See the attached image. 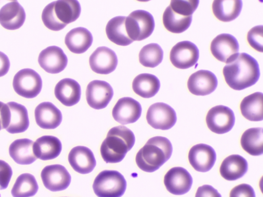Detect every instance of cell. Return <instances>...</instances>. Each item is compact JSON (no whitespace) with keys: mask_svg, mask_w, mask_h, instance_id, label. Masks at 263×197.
I'll use <instances>...</instances> for the list:
<instances>
[{"mask_svg":"<svg viewBox=\"0 0 263 197\" xmlns=\"http://www.w3.org/2000/svg\"><path fill=\"white\" fill-rule=\"evenodd\" d=\"M226 83L233 89L241 90L254 85L260 76L257 61L246 53L237 54L223 68Z\"/></svg>","mask_w":263,"mask_h":197,"instance_id":"cell-1","label":"cell"},{"mask_svg":"<svg viewBox=\"0 0 263 197\" xmlns=\"http://www.w3.org/2000/svg\"><path fill=\"white\" fill-rule=\"evenodd\" d=\"M173 147L165 137L156 136L149 139L136 156L138 167L146 172L158 170L171 157Z\"/></svg>","mask_w":263,"mask_h":197,"instance_id":"cell-2","label":"cell"},{"mask_svg":"<svg viewBox=\"0 0 263 197\" xmlns=\"http://www.w3.org/2000/svg\"><path fill=\"white\" fill-rule=\"evenodd\" d=\"M135 143V137L131 130L124 126L111 128L103 141L100 153L106 163H117L124 158Z\"/></svg>","mask_w":263,"mask_h":197,"instance_id":"cell-3","label":"cell"},{"mask_svg":"<svg viewBox=\"0 0 263 197\" xmlns=\"http://www.w3.org/2000/svg\"><path fill=\"white\" fill-rule=\"evenodd\" d=\"M81 13L77 0H59L48 4L43 9L42 19L44 25L52 31H59L76 21Z\"/></svg>","mask_w":263,"mask_h":197,"instance_id":"cell-4","label":"cell"},{"mask_svg":"<svg viewBox=\"0 0 263 197\" xmlns=\"http://www.w3.org/2000/svg\"><path fill=\"white\" fill-rule=\"evenodd\" d=\"M92 188L98 197H121L125 191L126 182L119 171L105 170L97 175Z\"/></svg>","mask_w":263,"mask_h":197,"instance_id":"cell-5","label":"cell"},{"mask_svg":"<svg viewBox=\"0 0 263 197\" xmlns=\"http://www.w3.org/2000/svg\"><path fill=\"white\" fill-rule=\"evenodd\" d=\"M125 26L129 38L133 41H140L152 34L155 28V21L149 12L137 10L126 17Z\"/></svg>","mask_w":263,"mask_h":197,"instance_id":"cell-6","label":"cell"},{"mask_svg":"<svg viewBox=\"0 0 263 197\" xmlns=\"http://www.w3.org/2000/svg\"><path fill=\"white\" fill-rule=\"evenodd\" d=\"M13 87L19 95L32 98L41 92L42 80L40 75L34 70L25 68L18 71L13 80Z\"/></svg>","mask_w":263,"mask_h":197,"instance_id":"cell-7","label":"cell"},{"mask_svg":"<svg viewBox=\"0 0 263 197\" xmlns=\"http://www.w3.org/2000/svg\"><path fill=\"white\" fill-rule=\"evenodd\" d=\"M146 119L153 128L162 130L171 129L177 121L174 109L164 103H156L151 105L147 110Z\"/></svg>","mask_w":263,"mask_h":197,"instance_id":"cell-8","label":"cell"},{"mask_svg":"<svg viewBox=\"0 0 263 197\" xmlns=\"http://www.w3.org/2000/svg\"><path fill=\"white\" fill-rule=\"evenodd\" d=\"M206 123L211 131L217 134H223L230 131L234 126V113L228 107L216 106L209 110L206 116Z\"/></svg>","mask_w":263,"mask_h":197,"instance_id":"cell-9","label":"cell"},{"mask_svg":"<svg viewBox=\"0 0 263 197\" xmlns=\"http://www.w3.org/2000/svg\"><path fill=\"white\" fill-rule=\"evenodd\" d=\"M199 56L198 47L190 41H184L177 43L172 48L170 59L176 68L185 69L194 66Z\"/></svg>","mask_w":263,"mask_h":197,"instance_id":"cell-10","label":"cell"},{"mask_svg":"<svg viewBox=\"0 0 263 197\" xmlns=\"http://www.w3.org/2000/svg\"><path fill=\"white\" fill-rule=\"evenodd\" d=\"M41 176L44 186L53 192L66 189L71 182L70 174L64 166L60 164L45 166Z\"/></svg>","mask_w":263,"mask_h":197,"instance_id":"cell-11","label":"cell"},{"mask_svg":"<svg viewBox=\"0 0 263 197\" xmlns=\"http://www.w3.org/2000/svg\"><path fill=\"white\" fill-rule=\"evenodd\" d=\"M26 14L17 1L0 0V24L5 29L14 30L24 23Z\"/></svg>","mask_w":263,"mask_h":197,"instance_id":"cell-12","label":"cell"},{"mask_svg":"<svg viewBox=\"0 0 263 197\" xmlns=\"http://www.w3.org/2000/svg\"><path fill=\"white\" fill-rule=\"evenodd\" d=\"M210 50L217 60L227 64L239 53V44L232 35L222 33L213 40Z\"/></svg>","mask_w":263,"mask_h":197,"instance_id":"cell-13","label":"cell"},{"mask_svg":"<svg viewBox=\"0 0 263 197\" xmlns=\"http://www.w3.org/2000/svg\"><path fill=\"white\" fill-rule=\"evenodd\" d=\"M114 94L111 86L107 82L93 80L87 86L86 97L88 104L95 109L105 108L111 101Z\"/></svg>","mask_w":263,"mask_h":197,"instance_id":"cell-14","label":"cell"},{"mask_svg":"<svg viewBox=\"0 0 263 197\" xmlns=\"http://www.w3.org/2000/svg\"><path fill=\"white\" fill-rule=\"evenodd\" d=\"M192 183L191 175L181 167L170 169L164 177V184L167 190L175 195H182L189 192Z\"/></svg>","mask_w":263,"mask_h":197,"instance_id":"cell-15","label":"cell"},{"mask_svg":"<svg viewBox=\"0 0 263 197\" xmlns=\"http://www.w3.org/2000/svg\"><path fill=\"white\" fill-rule=\"evenodd\" d=\"M188 159L195 170L205 172L213 167L216 160V153L210 145L198 144L190 149Z\"/></svg>","mask_w":263,"mask_h":197,"instance_id":"cell-16","label":"cell"},{"mask_svg":"<svg viewBox=\"0 0 263 197\" xmlns=\"http://www.w3.org/2000/svg\"><path fill=\"white\" fill-rule=\"evenodd\" d=\"M140 104L130 97L120 98L114 107L112 115L114 120L122 125L136 122L140 117Z\"/></svg>","mask_w":263,"mask_h":197,"instance_id":"cell-17","label":"cell"},{"mask_svg":"<svg viewBox=\"0 0 263 197\" xmlns=\"http://www.w3.org/2000/svg\"><path fill=\"white\" fill-rule=\"evenodd\" d=\"M38 62L46 72L57 74L64 70L67 66L68 59L61 48L51 46L40 52Z\"/></svg>","mask_w":263,"mask_h":197,"instance_id":"cell-18","label":"cell"},{"mask_svg":"<svg viewBox=\"0 0 263 197\" xmlns=\"http://www.w3.org/2000/svg\"><path fill=\"white\" fill-rule=\"evenodd\" d=\"M218 81L210 71L200 70L192 74L187 81L190 92L196 95L204 96L212 93L217 88Z\"/></svg>","mask_w":263,"mask_h":197,"instance_id":"cell-19","label":"cell"},{"mask_svg":"<svg viewBox=\"0 0 263 197\" xmlns=\"http://www.w3.org/2000/svg\"><path fill=\"white\" fill-rule=\"evenodd\" d=\"M89 63L91 70L98 74H107L114 71L118 64L115 52L102 46L97 48L91 54Z\"/></svg>","mask_w":263,"mask_h":197,"instance_id":"cell-20","label":"cell"},{"mask_svg":"<svg viewBox=\"0 0 263 197\" xmlns=\"http://www.w3.org/2000/svg\"><path fill=\"white\" fill-rule=\"evenodd\" d=\"M68 162L76 172L81 174L91 172L96 165V161L92 151L87 147L78 146L70 150Z\"/></svg>","mask_w":263,"mask_h":197,"instance_id":"cell-21","label":"cell"},{"mask_svg":"<svg viewBox=\"0 0 263 197\" xmlns=\"http://www.w3.org/2000/svg\"><path fill=\"white\" fill-rule=\"evenodd\" d=\"M34 116L37 125L43 129H55L62 121L61 111L52 103L48 102L41 103L37 106Z\"/></svg>","mask_w":263,"mask_h":197,"instance_id":"cell-22","label":"cell"},{"mask_svg":"<svg viewBox=\"0 0 263 197\" xmlns=\"http://www.w3.org/2000/svg\"><path fill=\"white\" fill-rule=\"evenodd\" d=\"M81 87L74 80L65 78L55 85L54 94L56 98L64 105L68 107L77 104L81 97Z\"/></svg>","mask_w":263,"mask_h":197,"instance_id":"cell-23","label":"cell"},{"mask_svg":"<svg viewBox=\"0 0 263 197\" xmlns=\"http://www.w3.org/2000/svg\"><path fill=\"white\" fill-rule=\"evenodd\" d=\"M62 148V143L58 137L52 135H44L34 142L33 151L36 158L47 161L58 157Z\"/></svg>","mask_w":263,"mask_h":197,"instance_id":"cell-24","label":"cell"},{"mask_svg":"<svg viewBox=\"0 0 263 197\" xmlns=\"http://www.w3.org/2000/svg\"><path fill=\"white\" fill-rule=\"evenodd\" d=\"M247 160L238 154L228 156L222 161L219 169L220 175L228 181H235L242 177L247 172Z\"/></svg>","mask_w":263,"mask_h":197,"instance_id":"cell-25","label":"cell"},{"mask_svg":"<svg viewBox=\"0 0 263 197\" xmlns=\"http://www.w3.org/2000/svg\"><path fill=\"white\" fill-rule=\"evenodd\" d=\"M93 41L90 32L84 27H77L70 30L65 38V43L72 52L81 54L90 47Z\"/></svg>","mask_w":263,"mask_h":197,"instance_id":"cell-26","label":"cell"},{"mask_svg":"<svg viewBox=\"0 0 263 197\" xmlns=\"http://www.w3.org/2000/svg\"><path fill=\"white\" fill-rule=\"evenodd\" d=\"M34 142L28 139H17L9 148V153L15 162L20 165H29L36 160L33 151Z\"/></svg>","mask_w":263,"mask_h":197,"instance_id":"cell-27","label":"cell"},{"mask_svg":"<svg viewBox=\"0 0 263 197\" xmlns=\"http://www.w3.org/2000/svg\"><path fill=\"white\" fill-rule=\"evenodd\" d=\"M10 113V122L6 129L10 133H18L25 131L29 125L27 110L17 103L10 102L7 103Z\"/></svg>","mask_w":263,"mask_h":197,"instance_id":"cell-28","label":"cell"},{"mask_svg":"<svg viewBox=\"0 0 263 197\" xmlns=\"http://www.w3.org/2000/svg\"><path fill=\"white\" fill-rule=\"evenodd\" d=\"M263 94L256 92L243 98L240 104V109L243 116L251 121H261L263 120Z\"/></svg>","mask_w":263,"mask_h":197,"instance_id":"cell-29","label":"cell"},{"mask_svg":"<svg viewBox=\"0 0 263 197\" xmlns=\"http://www.w3.org/2000/svg\"><path fill=\"white\" fill-rule=\"evenodd\" d=\"M242 6L240 0L214 1L212 10L215 16L219 21L228 22L236 19L240 14Z\"/></svg>","mask_w":263,"mask_h":197,"instance_id":"cell-30","label":"cell"},{"mask_svg":"<svg viewBox=\"0 0 263 197\" xmlns=\"http://www.w3.org/2000/svg\"><path fill=\"white\" fill-rule=\"evenodd\" d=\"M132 87L134 91L143 98H150L155 95L160 87L159 80L155 75L142 73L133 80Z\"/></svg>","mask_w":263,"mask_h":197,"instance_id":"cell-31","label":"cell"},{"mask_svg":"<svg viewBox=\"0 0 263 197\" xmlns=\"http://www.w3.org/2000/svg\"><path fill=\"white\" fill-rule=\"evenodd\" d=\"M126 17L118 16L112 18L106 26V33L108 38L117 45L125 46L132 44L133 41L127 35L125 21Z\"/></svg>","mask_w":263,"mask_h":197,"instance_id":"cell-32","label":"cell"},{"mask_svg":"<svg viewBox=\"0 0 263 197\" xmlns=\"http://www.w3.org/2000/svg\"><path fill=\"white\" fill-rule=\"evenodd\" d=\"M242 149L250 155L258 156L263 153V130L262 128H251L241 135Z\"/></svg>","mask_w":263,"mask_h":197,"instance_id":"cell-33","label":"cell"},{"mask_svg":"<svg viewBox=\"0 0 263 197\" xmlns=\"http://www.w3.org/2000/svg\"><path fill=\"white\" fill-rule=\"evenodd\" d=\"M192 16H186L175 11L168 6L165 10L162 17L164 27L170 32L180 33L190 27Z\"/></svg>","mask_w":263,"mask_h":197,"instance_id":"cell-34","label":"cell"},{"mask_svg":"<svg viewBox=\"0 0 263 197\" xmlns=\"http://www.w3.org/2000/svg\"><path fill=\"white\" fill-rule=\"evenodd\" d=\"M38 189L35 177L25 173L17 177L11 192L13 197H31L37 193Z\"/></svg>","mask_w":263,"mask_h":197,"instance_id":"cell-35","label":"cell"},{"mask_svg":"<svg viewBox=\"0 0 263 197\" xmlns=\"http://www.w3.org/2000/svg\"><path fill=\"white\" fill-rule=\"evenodd\" d=\"M163 56V51L160 45L156 43H151L141 49L139 60L143 66L154 68L161 63Z\"/></svg>","mask_w":263,"mask_h":197,"instance_id":"cell-36","label":"cell"},{"mask_svg":"<svg viewBox=\"0 0 263 197\" xmlns=\"http://www.w3.org/2000/svg\"><path fill=\"white\" fill-rule=\"evenodd\" d=\"M199 3L198 0L171 1L170 7L173 10L183 15L191 16L197 8Z\"/></svg>","mask_w":263,"mask_h":197,"instance_id":"cell-37","label":"cell"},{"mask_svg":"<svg viewBox=\"0 0 263 197\" xmlns=\"http://www.w3.org/2000/svg\"><path fill=\"white\" fill-rule=\"evenodd\" d=\"M262 25L256 26L251 29L247 34V41L249 45L257 51L262 52Z\"/></svg>","mask_w":263,"mask_h":197,"instance_id":"cell-38","label":"cell"},{"mask_svg":"<svg viewBox=\"0 0 263 197\" xmlns=\"http://www.w3.org/2000/svg\"><path fill=\"white\" fill-rule=\"evenodd\" d=\"M12 170L10 165L3 160H0V189H6L10 182Z\"/></svg>","mask_w":263,"mask_h":197,"instance_id":"cell-39","label":"cell"},{"mask_svg":"<svg viewBox=\"0 0 263 197\" xmlns=\"http://www.w3.org/2000/svg\"><path fill=\"white\" fill-rule=\"evenodd\" d=\"M230 197H255V194L253 188L250 185L241 184L231 190Z\"/></svg>","mask_w":263,"mask_h":197,"instance_id":"cell-40","label":"cell"},{"mask_svg":"<svg viewBox=\"0 0 263 197\" xmlns=\"http://www.w3.org/2000/svg\"><path fill=\"white\" fill-rule=\"evenodd\" d=\"M195 197H221V195L212 186L203 185L198 188Z\"/></svg>","mask_w":263,"mask_h":197,"instance_id":"cell-41","label":"cell"},{"mask_svg":"<svg viewBox=\"0 0 263 197\" xmlns=\"http://www.w3.org/2000/svg\"><path fill=\"white\" fill-rule=\"evenodd\" d=\"M10 117V109L8 105L0 101V130L7 128Z\"/></svg>","mask_w":263,"mask_h":197,"instance_id":"cell-42","label":"cell"},{"mask_svg":"<svg viewBox=\"0 0 263 197\" xmlns=\"http://www.w3.org/2000/svg\"><path fill=\"white\" fill-rule=\"evenodd\" d=\"M10 65V61L7 55L0 51V77L8 73Z\"/></svg>","mask_w":263,"mask_h":197,"instance_id":"cell-43","label":"cell"}]
</instances>
